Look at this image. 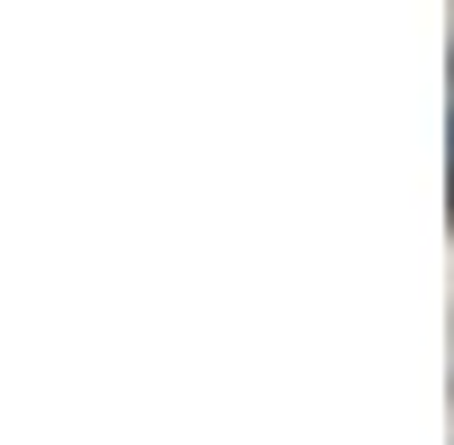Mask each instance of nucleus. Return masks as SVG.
Here are the masks:
<instances>
[{
    "mask_svg": "<svg viewBox=\"0 0 454 445\" xmlns=\"http://www.w3.org/2000/svg\"><path fill=\"white\" fill-rule=\"evenodd\" d=\"M445 164H454V73H445Z\"/></svg>",
    "mask_w": 454,
    "mask_h": 445,
    "instance_id": "1",
    "label": "nucleus"
}]
</instances>
